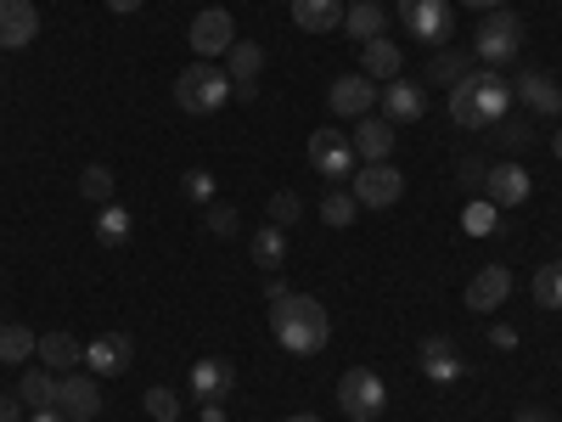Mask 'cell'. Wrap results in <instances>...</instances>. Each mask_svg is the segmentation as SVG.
I'll use <instances>...</instances> for the list:
<instances>
[{"mask_svg": "<svg viewBox=\"0 0 562 422\" xmlns=\"http://www.w3.org/2000/svg\"><path fill=\"white\" fill-rule=\"evenodd\" d=\"M265 304H270V333H276V344L288 349V355L310 360V355L326 349V338H333V315H326L321 299L288 288L281 299H265Z\"/></svg>", "mask_w": 562, "mask_h": 422, "instance_id": "cell-1", "label": "cell"}, {"mask_svg": "<svg viewBox=\"0 0 562 422\" xmlns=\"http://www.w3.org/2000/svg\"><path fill=\"white\" fill-rule=\"evenodd\" d=\"M225 102H231V74H225V68H214V63H192V68H180V74H175V108H180V113L209 119V113H220Z\"/></svg>", "mask_w": 562, "mask_h": 422, "instance_id": "cell-2", "label": "cell"}, {"mask_svg": "<svg viewBox=\"0 0 562 422\" xmlns=\"http://www.w3.org/2000/svg\"><path fill=\"white\" fill-rule=\"evenodd\" d=\"M524 52V18L518 12H484V23H479V34H473V57L484 63V68H506L512 57Z\"/></svg>", "mask_w": 562, "mask_h": 422, "instance_id": "cell-3", "label": "cell"}, {"mask_svg": "<svg viewBox=\"0 0 562 422\" xmlns=\"http://www.w3.org/2000/svg\"><path fill=\"white\" fill-rule=\"evenodd\" d=\"M338 411L349 422H378L389 411V389H383L378 371H371V366H349L338 378Z\"/></svg>", "mask_w": 562, "mask_h": 422, "instance_id": "cell-4", "label": "cell"}, {"mask_svg": "<svg viewBox=\"0 0 562 422\" xmlns=\"http://www.w3.org/2000/svg\"><path fill=\"white\" fill-rule=\"evenodd\" d=\"M310 169L326 180V186H338V180H355V169H360V158H355V147H349V135L344 130H333V124H321L315 135H310Z\"/></svg>", "mask_w": 562, "mask_h": 422, "instance_id": "cell-5", "label": "cell"}, {"mask_svg": "<svg viewBox=\"0 0 562 422\" xmlns=\"http://www.w3.org/2000/svg\"><path fill=\"white\" fill-rule=\"evenodd\" d=\"M349 192L360 209H394L405 198V175L394 164H360L355 180H349Z\"/></svg>", "mask_w": 562, "mask_h": 422, "instance_id": "cell-6", "label": "cell"}, {"mask_svg": "<svg viewBox=\"0 0 562 422\" xmlns=\"http://www.w3.org/2000/svg\"><path fill=\"white\" fill-rule=\"evenodd\" d=\"M400 18L422 45H445L456 34V0H400Z\"/></svg>", "mask_w": 562, "mask_h": 422, "instance_id": "cell-7", "label": "cell"}, {"mask_svg": "<svg viewBox=\"0 0 562 422\" xmlns=\"http://www.w3.org/2000/svg\"><path fill=\"white\" fill-rule=\"evenodd\" d=\"M57 411L68 422H97L102 417V378L97 371H63L57 378Z\"/></svg>", "mask_w": 562, "mask_h": 422, "instance_id": "cell-8", "label": "cell"}, {"mask_svg": "<svg viewBox=\"0 0 562 422\" xmlns=\"http://www.w3.org/2000/svg\"><path fill=\"white\" fill-rule=\"evenodd\" d=\"M186 40H192L198 63H214V57H225L231 45H237V23H231V12H225V7H209V12H198V18H192Z\"/></svg>", "mask_w": 562, "mask_h": 422, "instance_id": "cell-9", "label": "cell"}, {"mask_svg": "<svg viewBox=\"0 0 562 422\" xmlns=\"http://www.w3.org/2000/svg\"><path fill=\"white\" fill-rule=\"evenodd\" d=\"M378 90H383V85L366 79V74H338L333 85H326V108L355 124V119H366L371 108H378Z\"/></svg>", "mask_w": 562, "mask_h": 422, "instance_id": "cell-10", "label": "cell"}, {"mask_svg": "<svg viewBox=\"0 0 562 422\" xmlns=\"http://www.w3.org/2000/svg\"><path fill=\"white\" fill-rule=\"evenodd\" d=\"M231 395H237V360H225V355H203V360H192V400H203V406H225Z\"/></svg>", "mask_w": 562, "mask_h": 422, "instance_id": "cell-11", "label": "cell"}, {"mask_svg": "<svg viewBox=\"0 0 562 422\" xmlns=\"http://www.w3.org/2000/svg\"><path fill=\"white\" fill-rule=\"evenodd\" d=\"M135 366V338L130 333H102L85 344V371H97V378H124Z\"/></svg>", "mask_w": 562, "mask_h": 422, "instance_id": "cell-12", "label": "cell"}, {"mask_svg": "<svg viewBox=\"0 0 562 422\" xmlns=\"http://www.w3.org/2000/svg\"><path fill=\"white\" fill-rule=\"evenodd\" d=\"M529 192H535V180H529L524 164H490L484 198H490L495 209H518V203H529Z\"/></svg>", "mask_w": 562, "mask_h": 422, "instance_id": "cell-13", "label": "cell"}, {"mask_svg": "<svg viewBox=\"0 0 562 422\" xmlns=\"http://www.w3.org/2000/svg\"><path fill=\"white\" fill-rule=\"evenodd\" d=\"M473 85H479V124L484 130H495V124H506V113H512V85H506V74L501 68H473Z\"/></svg>", "mask_w": 562, "mask_h": 422, "instance_id": "cell-14", "label": "cell"}, {"mask_svg": "<svg viewBox=\"0 0 562 422\" xmlns=\"http://www.w3.org/2000/svg\"><path fill=\"white\" fill-rule=\"evenodd\" d=\"M349 147H355V158L360 164H389L394 158V124L378 113V119H355V130H349Z\"/></svg>", "mask_w": 562, "mask_h": 422, "instance_id": "cell-15", "label": "cell"}, {"mask_svg": "<svg viewBox=\"0 0 562 422\" xmlns=\"http://www.w3.org/2000/svg\"><path fill=\"white\" fill-rule=\"evenodd\" d=\"M512 299V270L506 265H484L473 281H467V310L473 315H495Z\"/></svg>", "mask_w": 562, "mask_h": 422, "instance_id": "cell-16", "label": "cell"}, {"mask_svg": "<svg viewBox=\"0 0 562 422\" xmlns=\"http://www.w3.org/2000/svg\"><path fill=\"white\" fill-rule=\"evenodd\" d=\"M416 360H422V371H428L434 384H461V378H467V360H461V349H456L445 333L422 338V344H416Z\"/></svg>", "mask_w": 562, "mask_h": 422, "instance_id": "cell-17", "label": "cell"}, {"mask_svg": "<svg viewBox=\"0 0 562 422\" xmlns=\"http://www.w3.org/2000/svg\"><path fill=\"white\" fill-rule=\"evenodd\" d=\"M40 34V12L34 0H0V52H23Z\"/></svg>", "mask_w": 562, "mask_h": 422, "instance_id": "cell-18", "label": "cell"}, {"mask_svg": "<svg viewBox=\"0 0 562 422\" xmlns=\"http://www.w3.org/2000/svg\"><path fill=\"white\" fill-rule=\"evenodd\" d=\"M512 97H518L529 113H540V119H557V113H562V90H557L551 74H540V68H524L518 79H512Z\"/></svg>", "mask_w": 562, "mask_h": 422, "instance_id": "cell-19", "label": "cell"}, {"mask_svg": "<svg viewBox=\"0 0 562 422\" xmlns=\"http://www.w3.org/2000/svg\"><path fill=\"white\" fill-rule=\"evenodd\" d=\"M378 108H383L389 124H416L422 113H428V97H422V85H411V79H389L378 90Z\"/></svg>", "mask_w": 562, "mask_h": 422, "instance_id": "cell-20", "label": "cell"}, {"mask_svg": "<svg viewBox=\"0 0 562 422\" xmlns=\"http://www.w3.org/2000/svg\"><path fill=\"white\" fill-rule=\"evenodd\" d=\"M400 68H405V52L383 34V40H366L360 45V74L366 79H378V85H389V79H400Z\"/></svg>", "mask_w": 562, "mask_h": 422, "instance_id": "cell-21", "label": "cell"}, {"mask_svg": "<svg viewBox=\"0 0 562 422\" xmlns=\"http://www.w3.org/2000/svg\"><path fill=\"white\" fill-rule=\"evenodd\" d=\"M344 0H293V23L304 29V34H333V29H344Z\"/></svg>", "mask_w": 562, "mask_h": 422, "instance_id": "cell-22", "label": "cell"}, {"mask_svg": "<svg viewBox=\"0 0 562 422\" xmlns=\"http://www.w3.org/2000/svg\"><path fill=\"white\" fill-rule=\"evenodd\" d=\"M34 355L45 360V371H57V378H63V371H79V366H85V344H79L74 333H45Z\"/></svg>", "mask_w": 562, "mask_h": 422, "instance_id": "cell-23", "label": "cell"}, {"mask_svg": "<svg viewBox=\"0 0 562 422\" xmlns=\"http://www.w3.org/2000/svg\"><path fill=\"white\" fill-rule=\"evenodd\" d=\"M344 34L360 40V45H366V40H383V34H389V12L378 7V0H360V7L344 12Z\"/></svg>", "mask_w": 562, "mask_h": 422, "instance_id": "cell-24", "label": "cell"}, {"mask_svg": "<svg viewBox=\"0 0 562 422\" xmlns=\"http://www.w3.org/2000/svg\"><path fill=\"white\" fill-rule=\"evenodd\" d=\"M248 254H254V265L259 270H281V265H288V231H281V225H259L254 231V243H248Z\"/></svg>", "mask_w": 562, "mask_h": 422, "instance_id": "cell-25", "label": "cell"}, {"mask_svg": "<svg viewBox=\"0 0 562 422\" xmlns=\"http://www.w3.org/2000/svg\"><path fill=\"white\" fill-rule=\"evenodd\" d=\"M18 400L23 411H52L57 406V371H23V384H18Z\"/></svg>", "mask_w": 562, "mask_h": 422, "instance_id": "cell-26", "label": "cell"}, {"mask_svg": "<svg viewBox=\"0 0 562 422\" xmlns=\"http://www.w3.org/2000/svg\"><path fill=\"white\" fill-rule=\"evenodd\" d=\"M467 74H473V52H450V45H439V52H434V63H428V79L434 85H456V79H467Z\"/></svg>", "mask_w": 562, "mask_h": 422, "instance_id": "cell-27", "label": "cell"}, {"mask_svg": "<svg viewBox=\"0 0 562 422\" xmlns=\"http://www.w3.org/2000/svg\"><path fill=\"white\" fill-rule=\"evenodd\" d=\"M450 119H456L461 130H484V124H479V85H473V74L450 85Z\"/></svg>", "mask_w": 562, "mask_h": 422, "instance_id": "cell-28", "label": "cell"}, {"mask_svg": "<svg viewBox=\"0 0 562 422\" xmlns=\"http://www.w3.org/2000/svg\"><path fill=\"white\" fill-rule=\"evenodd\" d=\"M40 349V338L29 333L23 321H12V326H0V366H23L29 355Z\"/></svg>", "mask_w": 562, "mask_h": 422, "instance_id": "cell-29", "label": "cell"}, {"mask_svg": "<svg viewBox=\"0 0 562 422\" xmlns=\"http://www.w3.org/2000/svg\"><path fill=\"white\" fill-rule=\"evenodd\" d=\"M97 243L102 248H124L130 243V209H119V203L97 209Z\"/></svg>", "mask_w": 562, "mask_h": 422, "instance_id": "cell-30", "label": "cell"}, {"mask_svg": "<svg viewBox=\"0 0 562 422\" xmlns=\"http://www.w3.org/2000/svg\"><path fill=\"white\" fill-rule=\"evenodd\" d=\"M259 68H265V45H254V40H237L225 52V74L231 79H259Z\"/></svg>", "mask_w": 562, "mask_h": 422, "instance_id": "cell-31", "label": "cell"}, {"mask_svg": "<svg viewBox=\"0 0 562 422\" xmlns=\"http://www.w3.org/2000/svg\"><path fill=\"white\" fill-rule=\"evenodd\" d=\"M535 304L540 310H562V259L535 270Z\"/></svg>", "mask_w": 562, "mask_h": 422, "instance_id": "cell-32", "label": "cell"}, {"mask_svg": "<svg viewBox=\"0 0 562 422\" xmlns=\"http://www.w3.org/2000/svg\"><path fill=\"white\" fill-rule=\"evenodd\" d=\"M79 198H85V203H97V209L113 203V169H108V164H90V169L79 175Z\"/></svg>", "mask_w": 562, "mask_h": 422, "instance_id": "cell-33", "label": "cell"}, {"mask_svg": "<svg viewBox=\"0 0 562 422\" xmlns=\"http://www.w3.org/2000/svg\"><path fill=\"white\" fill-rule=\"evenodd\" d=\"M321 220L333 225V231L355 225V220H360V203H355V192H326V198H321Z\"/></svg>", "mask_w": 562, "mask_h": 422, "instance_id": "cell-34", "label": "cell"}, {"mask_svg": "<svg viewBox=\"0 0 562 422\" xmlns=\"http://www.w3.org/2000/svg\"><path fill=\"white\" fill-rule=\"evenodd\" d=\"M140 406H147V417H153V422H180V395H175L169 384L147 389V395H140Z\"/></svg>", "mask_w": 562, "mask_h": 422, "instance_id": "cell-35", "label": "cell"}, {"mask_svg": "<svg viewBox=\"0 0 562 422\" xmlns=\"http://www.w3.org/2000/svg\"><path fill=\"white\" fill-rule=\"evenodd\" d=\"M265 214H270V225H281V231H288V225H293V220L304 214V198L293 192V186H281V192H276V198L265 203Z\"/></svg>", "mask_w": 562, "mask_h": 422, "instance_id": "cell-36", "label": "cell"}, {"mask_svg": "<svg viewBox=\"0 0 562 422\" xmlns=\"http://www.w3.org/2000/svg\"><path fill=\"white\" fill-rule=\"evenodd\" d=\"M495 203L490 198H479V203H467V214H461V225H467V237H490V231H495Z\"/></svg>", "mask_w": 562, "mask_h": 422, "instance_id": "cell-37", "label": "cell"}, {"mask_svg": "<svg viewBox=\"0 0 562 422\" xmlns=\"http://www.w3.org/2000/svg\"><path fill=\"white\" fill-rule=\"evenodd\" d=\"M180 192L192 198V203H203V209H209V203H214V175H209V169H186Z\"/></svg>", "mask_w": 562, "mask_h": 422, "instance_id": "cell-38", "label": "cell"}, {"mask_svg": "<svg viewBox=\"0 0 562 422\" xmlns=\"http://www.w3.org/2000/svg\"><path fill=\"white\" fill-rule=\"evenodd\" d=\"M484 175H490V164H484L479 153H467V158L456 164V180L467 186V192H473V186H484Z\"/></svg>", "mask_w": 562, "mask_h": 422, "instance_id": "cell-39", "label": "cell"}, {"mask_svg": "<svg viewBox=\"0 0 562 422\" xmlns=\"http://www.w3.org/2000/svg\"><path fill=\"white\" fill-rule=\"evenodd\" d=\"M209 231H214V237H237V209L209 203Z\"/></svg>", "mask_w": 562, "mask_h": 422, "instance_id": "cell-40", "label": "cell"}, {"mask_svg": "<svg viewBox=\"0 0 562 422\" xmlns=\"http://www.w3.org/2000/svg\"><path fill=\"white\" fill-rule=\"evenodd\" d=\"M490 344H495V349H518V333H512L506 321H495V326H490Z\"/></svg>", "mask_w": 562, "mask_h": 422, "instance_id": "cell-41", "label": "cell"}, {"mask_svg": "<svg viewBox=\"0 0 562 422\" xmlns=\"http://www.w3.org/2000/svg\"><path fill=\"white\" fill-rule=\"evenodd\" d=\"M0 422H23V400L18 395H0Z\"/></svg>", "mask_w": 562, "mask_h": 422, "instance_id": "cell-42", "label": "cell"}, {"mask_svg": "<svg viewBox=\"0 0 562 422\" xmlns=\"http://www.w3.org/2000/svg\"><path fill=\"white\" fill-rule=\"evenodd\" d=\"M231 97H237V102H254V97H259V79H231Z\"/></svg>", "mask_w": 562, "mask_h": 422, "instance_id": "cell-43", "label": "cell"}, {"mask_svg": "<svg viewBox=\"0 0 562 422\" xmlns=\"http://www.w3.org/2000/svg\"><path fill=\"white\" fill-rule=\"evenodd\" d=\"M102 7H108V12H119V18H130V12L147 7V0H102Z\"/></svg>", "mask_w": 562, "mask_h": 422, "instance_id": "cell-44", "label": "cell"}, {"mask_svg": "<svg viewBox=\"0 0 562 422\" xmlns=\"http://www.w3.org/2000/svg\"><path fill=\"white\" fill-rule=\"evenodd\" d=\"M456 7H473V12H501L506 0H456Z\"/></svg>", "mask_w": 562, "mask_h": 422, "instance_id": "cell-45", "label": "cell"}, {"mask_svg": "<svg viewBox=\"0 0 562 422\" xmlns=\"http://www.w3.org/2000/svg\"><path fill=\"white\" fill-rule=\"evenodd\" d=\"M29 422H68V417H63V411H57V406H52V411H34V417H29Z\"/></svg>", "mask_w": 562, "mask_h": 422, "instance_id": "cell-46", "label": "cell"}, {"mask_svg": "<svg viewBox=\"0 0 562 422\" xmlns=\"http://www.w3.org/2000/svg\"><path fill=\"white\" fill-rule=\"evenodd\" d=\"M203 422H225V406L214 400V406H203Z\"/></svg>", "mask_w": 562, "mask_h": 422, "instance_id": "cell-47", "label": "cell"}, {"mask_svg": "<svg viewBox=\"0 0 562 422\" xmlns=\"http://www.w3.org/2000/svg\"><path fill=\"white\" fill-rule=\"evenodd\" d=\"M512 422H546V417H540L535 406H524V411H518V417H512Z\"/></svg>", "mask_w": 562, "mask_h": 422, "instance_id": "cell-48", "label": "cell"}, {"mask_svg": "<svg viewBox=\"0 0 562 422\" xmlns=\"http://www.w3.org/2000/svg\"><path fill=\"white\" fill-rule=\"evenodd\" d=\"M281 422H321L315 411H299V417H281Z\"/></svg>", "mask_w": 562, "mask_h": 422, "instance_id": "cell-49", "label": "cell"}, {"mask_svg": "<svg viewBox=\"0 0 562 422\" xmlns=\"http://www.w3.org/2000/svg\"><path fill=\"white\" fill-rule=\"evenodd\" d=\"M551 153H557V158H562V130H557V135H551Z\"/></svg>", "mask_w": 562, "mask_h": 422, "instance_id": "cell-50", "label": "cell"}, {"mask_svg": "<svg viewBox=\"0 0 562 422\" xmlns=\"http://www.w3.org/2000/svg\"><path fill=\"white\" fill-rule=\"evenodd\" d=\"M349 7H360V0H349Z\"/></svg>", "mask_w": 562, "mask_h": 422, "instance_id": "cell-51", "label": "cell"}]
</instances>
